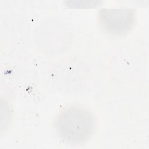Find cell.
Wrapping results in <instances>:
<instances>
[{
    "instance_id": "obj_1",
    "label": "cell",
    "mask_w": 149,
    "mask_h": 149,
    "mask_svg": "<svg viewBox=\"0 0 149 149\" xmlns=\"http://www.w3.org/2000/svg\"><path fill=\"white\" fill-rule=\"evenodd\" d=\"M96 126L92 112L80 105H72L62 109L56 117L55 127L61 139L72 144L86 142L93 134Z\"/></svg>"
},
{
    "instance_id": "obj_2",
    "label": "cell",
    "mask_w": 149,
    "mask_h": 149,
    "mask_svg": "<svg viewBox=\"0 0 149 149\" xmlns=\"http://www.w3.org/2000/svg\"><path fill=\"white\" fill-rule=\"evenodd\" d=\"M100 28L111 36H123L132 30L136 22V14L133 9L104 8L98 12Z\"/></svg>"
}]
</instances>
